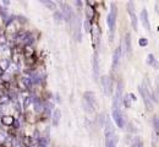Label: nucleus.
<instances>
[{"label": "nucleus", "mask_w": 159, "mask_h": 147, "mask_svg": "<svg viewBox=\"0 0 159 147\" xmlns=\"http://www.w3.org/2000/svg\"><path fill=\"white\" fill-rule=\"evenodd\" d=\"M98 54L95 53L94 54V58H93V74H94V77L95 80L98 79Z\"/></svg>", "instance_id": "obj_15"}, {"label": "nucleus", "mask_w": 159, "mask_h": 147, "mask_svg": "<svg viewBox=\"0 0 159 147\" xmlns=\"http://www.w3.org/2000/svg\"><path fill=\"white\" fill-rule=\"evenodd\" d=\"M14 122H15V118L12 115H2L1 117V123L5 126H11L14 124Z\"/></svg>", "instance_id": "obj_14"}, {"label": "nucleus", "mask_w": 159, "mask_h": 147, "mask_svg": "<svg viewBox=\"0 0 159 147\" xmlns=\"http://www.w3.org/2000/svg\"><path fill=\"white\" fill-rule=\"evenodd\" d=\"M41 4H43L44 6H47L49 10H56V4L54 1L50 0H41Z\"/></svg>", "instance_id": "obj_17"}, {"label": "nucleus", "mask_w": 159, "mask_h": 147, "mask_svg": "<svg viewBox=\"0 0 159 147\" xmlns=\"http://www.w3.org/2000/svg\"><path fill=\"white\" fill-rule=\"evenodd\" d=\"M153 123H154V129H156V131H157V130H158V118H157V117H154Z\"/></svg>", "instance_id": "obj_31"}, {"label": "nucleus", "mask_w": 159, "mask_h": 147, "mask_svg": "<svg viewBox=\"0 0 159 147\" xmlns=\"http://www.w3.org/2000/svg\"><path fill=\"white\" fill-rule=\"evenodd\" d=\"M113 119L115 122V124L118 125V128L122 129L125 125V117L122 114V112L120 109H113Z\"/></svg>", "instance_id": "obj_5"}, {"label": "nucleus", "mask_w": 159, "mask_h": 147, "mask_svg": "<svg viewBox=\"0 0 159 147\" xmlns=\"http://www.w3.org/2000/svg\"><path fill=\"white\" fill-rule=\"evenodd\" d=\"M127 11H129V15L131 17V23H132V27L135 31H137V16H136V12H135V5L132 1H129L127 2Z\"/></svg>", "instance_id": "obj_6"}, {"label": "nucleus", "mask_w": 159, "mask_h": 147, "mask_svg": "<svg viewBox=\"0 0 159 147\" xmlns=\"http://www.w3.org/2000/svg\"><path fill=\"white\" fill-rule=\"evenodd\" d=\"M132 147H143V144H142V141H141V140H136V141H135V144L132 145Z\"/></svg>", "instance_id": "obj_30"}, {"label": "nucleus", "mask_w": 159, "mask_h": 147, "mask_svg": "<svg viewBox=\"0 0 159 147\" xmlns=\"http://www.w3.org/2000/svg\"><path fill=\"white\" fill-rule=\"evenodd\" d=\"M9 102H10V97H9V96H6V95H1V96H0V104H1V106L7 104Z\"/></svg>", "instance_id": "obj_22"}, {"label": "nucleus", "mask_w": 159, "mask_h": 147, "mask_svg": "<svg viewBox=\"0 0 159 147\" xmlns=\"http://www.w3.org/2000/svg\"><path fill=\"white\" fill-rule=\"evenodd\" d=\"M83 26H84V31H86V32H91V28H92L91 22H88V21L86 20V21H84V23H83Z\"/></svg>", "instance_id": "obj_27"}, {"label": "nucleus", "mask_w": 159, "mask_h": 147, "mask_svg": "<svg viewBox=\"0 0 159 147\" xmlns=\"http://www.w3.org/2000/svg\"><path fill=\"white\" fill-rule=\"evenodd\" d=\"M23 53H25V56H27V58H31V56H32V54H33V49H32L29 45H26V48H25Z\"/></svg>", "instance_id": "obj_23"}, {"label": "nucleus", "mask_w": 159, "mask_h": 147, "mask_svg": "<svg viewBox=\"0 0 159 147\" xmlns=\"http://www.w3.org/2000/svg\"><path fill=\"white\" fill-rule=\"evenodd\" d=\"M102 85L104 88V93L107 96H110L113 93V81L109 76H103L102 77Z\"/></svg>", "instance_id": "obj_7"}, {"label": "nucleus", "mask_w": 159, "mask_h": 147, "mask_svg": "<svg viewBox=\"0 0 159 147\" xmlns=\"http://www.w3.org/2000/svg\"><path fill=\"white\" fill-rule=\"evenodd\" d=\"M121 52H122L121 45H119V47L115 49V52H114V56H113V68H114V69H116V68H118V65H119V63H120Z\"/></svg>", "instance_id": "obj_9"}, {"label": "nucleus", "mask_w": 159, "mask_h": 147, "mask_svg": "<svg viewBox=\"0 0 159 147\" xmlns=\"http://www.w3.org/2000/svg\"><path fill=\"white\" fill-rule=\"evenodd\" d=\"M116 15H118V10L115 4H111V9L110 12L108 14L107 17V25L109 28V39L110 42L114 39V34H115V28H116Z\"/></svg>", "instance_id": "obj_2"}, {"label": "nucleus", "mask_w": 159, "mask_h": 147, "mask_svg": "<svg viewBox=\"0 0 159 147\" xmlns=\"http://www.w3.org/2000/svg\"><path fill=\"white\" fill-rule=\"evenodd\" d=\"M138 44L141 47H146L148 44V39L147 38H141V39H138Z\"/></svg>", "instance_id": "obj_28"}, {"label": "nucleus", "mask_w": 159, "mask_h": 147, "mask_svg": "<svg viewBox=\"0 0 159 147\" xmlns=\"http://www.w3.org/2000/svg\"><path fill=\"white\" fill-rule=\"evenodd\" d=\"M94 14H95L94 7H93L89 2H87V6H86V16H87V21H88V22H92L93 17H94Z\"/></svg>", "instance_id": "obj_12"}, {"label": "nucleus", "mask_w": 159, "mask_h": 147, "mask_svg": "<svg viewBox=\"0 0 159 147\" xmlns=\"http://www.w3.org/2000/svg\"><path fill=\"white\" fill-rule=\"evenodd\" d=\"M9 66H10V61L7 59H1L0 60V69L2 71H6L9 69Z\"/></svg>", "instance_id": "obj_19"}, {"label": "nucleus", "mask_w": 159, "mask_h": 147, "mask_svg": "<svg viewBox=\"0 0 159 147\" xmlns=\"http://www.w3.org/2000/svg\"><path fill=\"white\" fill-rule=\"evenodd\" d=\"M2 72H4V71H2L1 69H0V77H1V75H2Z\"/></svg>", "instance_id": "obj_32"}, {"label": "nucleus", "mask_w": 159, "mask_h": 147, "mask_svg": "<svg viewBox=\"0 0 159 147\" xmlns=\"http://www.w3.org/2000/svg\"><path fill=\"white\" fill-rule=\"evenodd\" d=\"M6 137H7V136H6V134H5V133H2V131H0V142H1V144L6 140Z\"/></svg>", "instance_id": "obj_29"}, {"label": "nucleus", "mask_w": 159, "mask_h": 147, "mask_svg": "<svg viewBox=\"0 0 159 147\" xmlns=\"http://www.w3.org/2000/svg\"><path fill=\"white\" fill-rule=\"evenodd\" d=\"M54 20H55V23H56V25H60V23L63 22V20H64L63 14H61L60 11H55V12H54Z\"/></svg>", "instance_id": "obj_18"}, {"label": "nucleus", "mask_w": 159, "mask_h": 147, "mask_svg": "<svg viewBox=\"0 0 159 147\" xmlns=\"http://www.w3.org/2000/svg\"><path fill=\"white\" fill-rule=\"evenodd\" d=\"M147 64L153 65L154 68H157V63H156V59H154V55L153 54H148V56H147Z\"/></svg>", "instance_id": "obj_21"}, {"label": "nucleus", "mask_w": 159, "mask_h": 147, "mask_svg": "<svg viewBox=\"0 0 159 147\" xmlns=\"http://www.w3.org/2000/svg\"><path fill=\"white\" fill-rule=\"evenodd\" d=\"M138 90H140V93H141V96L143 98V103H145L146 108L148 110H152L153 109V102H152V95H151L149 90H147L145 85H141L138 87Z\"/></svg>", "instance_id": "obj_3"}, {"label": "nucleus", "mask_w": 159, "mask_h": 147, "mask_svg": "<svg viewBox=\"0 0 159 147\" xmlns=\"http://www.w3.org/2000/svg\"><path fill=\"white\" fill-rule=\"evenodd\" d=\"M121 102H122V82H118V87L113 101V109H120Z\"/></svg>", "instance_id": "obj_4"}, {"label": "nucleus", "mask_w": 159, "mask_h": 147, "mask_svg": "<svg viewBox=\"0 0 159 147\" xmlns=\"http://www.w3.org/2000/svg\"><path fill=\"white\" fill-rule=\"evenodd\" d=\"M140 17H141V22H142L143 27H145L147 31H151V23H149L148 14H147V10H146V9H143V10H142V12H141Z\"/></svg>", "instance_id": "obj_8"}, {"label": "nucleus", "mask_w": 159, "mask_h": 147, "mask_svg": "<svg viewBox=\"0 0 159 147\" xmlns=\"http://www.w3.org/2000/svg\"><path fill=\"white\" fill-rule=\"evenodd\" d=\"M91 32H92V34H93V44H94V47L98 44V42H99V36H100V29H99V27H98V25L95 23V25H93V27L91 28Z\"/></svg>", "instance_id": "obj_10"}, {"label": "nucleus", "mask_w": 159, "mask_h": 147, "mask_svg": "<svg viewBox=\"0 0 159 147\" xmlns=\"http://www.w3.org/2000/svg\"><path fill=\"white\" fill-rule=\"evenodd\" d=\"M83 98L87 101V102H89L92 106H94L95 108H97V98H95V95H94V92H86L84 93V96H83Z\"/></svg>", "instance_id": "obj_11"}, {"label": "nucleus", "mask_w": 159, "mask_h": 147, "mask_svg": "<svg viewBox=\"0 0 159 147\" xmlns=\"http://www.w3.org/2000/svg\"><path fill=\"white\" fill-rule=\"evenodd\" d=\"M125 44H126V52H127V54L130 55V54H131V49H132V47H131V36H130V33H126V36H125Z\"/></svg>", "instance_id": "obj_16"}, {"label": "nucleus", "mask_w": 159, "mask_h": 147, "mask_svg": "<svg viewBox=\"0 0 159 147\" xmlns=\"http://www.w3.org/2000/svg\"><path fill=\"white\" fill-rule=\"evenodd\" d=\"M104 133H105V147H116L119 139H118L115 129L109 119H107V122L104 124Z\"/></svg>", "instance_id": "obj_1"}, {"label": "nucleus", "mask_w": 159, "mask_h": 147, "mask_svg": "<svg viewBox=\"0 0 159 147\" xmlns=\"http://www.w3.org/2000/svg\"><path fill=\"white\" fill-rule=\"evenodd\" d=\"M122 101H124V106H125L126 108H130V107H131V101H130V95H125V96H124V98H122Z\"/></svg>", "instance_id": "obj_24"}, {"label": "nucleus", "mask_w": 159, "mask_h": 147, "mask_svg": "<svg viewBox=\"0 0 159 147\" xmlns=\"http://www.w3.org/2000/svg\"><path fill=\"white\" fill-rule=\"evenodd\" d=\"M32 101H33V99H32L31 97H26V98H25V101H23V108H25V109H27V108L29 107V104L32 103Z\"/></svg>", "instance_id": "obj_26"}, {"label": "nucleus", "mask_w": 159, "mask_h": 147, "mask_svg": "<svg viewBox=\"0 0 159 147\" xmlns=\"http://www.w3.org/2000/svg\"><path fill=\"white\" fill-rule=\"evenodd\" d=\"M1 77H2V81H4V82H9V81H11L12 75H11V74H9V72H2Z\"/></svg>", "instance_id": "obj_25"}, {"label": "nucleus", "mask_w": 159, "mask_h": 147, "mask_svg": "<svg viewBox=\"0 0 159 147\" xmlns=\"http://www.w3.org/2000/svg\"><path fill=\"white\" fill-rule=\"evenodd\" d=\"M60 119H61V112L59 109H55L54 113H53V117H52V123L54 126H58L59 123H60Z\"/></svg>", "instance_id": "obj_13"}, {"label": "nucleus", "mask_w": 159, "mask_h": 147, "mask_svg": "<svg viewBox=\"0 0 159 147\" xmlns=\"http://www.w3.org/2000/svg\"><path fill=\"white\" fill-rule=\"evenodd\" d=\"M34 107H36V110H37L38 113H41V112L44 110V106L41 104V101L37 99V98H34Z\"/></svg>", "instance_id": "obj_20"}]
</instances>
